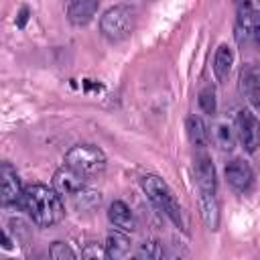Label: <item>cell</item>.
<instances>
[{
	"instance_id": "cell-1",
	"label": "cell",
	"mask_w": 260,
	"mask_h": 260,
	"mask_svg": "<svg viewBox=\"0 0 260 260\" xmlns=\"http://www.w3.org/2000/svg\"><path fill=\"white\" fill-rule=\"evenodd\" d=\"M63 195L55 187H47L41 183L24 187L22 195V209L28 213V217L41 225V228H51L59 223L65 215V205H63Z\"/></svg>"
},
{
	"instance_id": "cell-2",
	"label": "cell",
	"mask_w": 260,
	"mask_h": 260,
	"mask_svg": "<svg viewBox=\"0 0 260 260\" xmlns=\"http://www.w3.org/2000/svg\"><path fill=\"white\" fill-rule=\"evenodd\" d=\"M136 28V10L130 4H116L100 18V30L110 43L126 41Z\"/></svg>"
},
{
	"instance_id": "cell-3",
	"label": "cell",
	"mask_w": 260,
	"mask_h": 260,
	"mask_svg": "<svg viewBox=\"0 0 260 260\" xmlns=\"http://www.w3.org/2000/svg\"><path fill=\"white\" fill-rule=\"evenodd\" d=\"M142 191L146 193V197L179 228H183V213H181V205L175 199V193L171 191V187L158 177V175H144L140 179Z\"/></svg>"
},
{
	"instance_id": "cell-4",
	"label": "cell",
	"mask_w": 260,
	"mask_h": 260,
	"mask_svg": "<svg viewBox=\"0 0 260 260\" xmlns=\"http://www.w3.org/2000/svg\"><path fill=\"white\" fill-rule=\"evenodd\" d=\"M65 165L85 177H95L106 169V154L93 144H75L67 150Z\"/></svg>"
},
{
	"instance_id": "cell-5",
	"label": "cell",
	"mask_w": 260,
	"mask_h": 260,
	"mask_svg": "<svg viewBox=\"0 0 260 260\" xmlns=\"http://www.w3.org/2000/svg\"><path fill=\"white\" fill-rule=\"evenodd\" d=\"M53 187L69 199H81L83 195H87V177L77 173L71 167H61L55 175H53Z\"/></svg>"
},
{
	"instance_id": "cell-6",
	"label": "cell",
	"mask_w": 260,
	"mask_h": 260,
	"mask_svg": "<svg viewBox=\"0 0 260 260\" xmlns=\"http://www.w3.org/2000/svg\"><path fill=\"white\" fill-rule=\"evenodd\" d=\"M236 136L246 152H256L260 148V120L252 110H240L236 116Z\"/></svg>"
},
{
	"instance_id": "cell-7",
	"label": "cell",
	"mask_w": 260,
	"mask_h": 260,
	"mask_svg": "<svg viewBox=\"0 0 260 260\" xmlns=\"http://www.w3.org/2000/svg\"><path fill=\"white\" fill-rule=\"evenodd\" d=\"M260 32V10L256 8H238L234 22V37L240 45L256 41Z\"/></svg>"
},
{
	"instance_id": "cell-8",
	"label": "cell",
	"mask_w": 260,
	"mask_h": 260,
	"mask_svg": "<svg viewBox=\"0 0 260 260\" xmlns=\"http://www.w3.org/2000/svg\"><path fill=\"white\" fill-rule=\"evenodd\" d=\"M223 175H225L230 187H232L234 191H238V193H248V191L252 189V185H254V171H252V167H250L246 160H242V158H232V160L225 165Z\"/></svg>"
},
{
	"instance_id": "cell-9",
	"label": "cell",
	"mask_w": 260,
	"mask_h": 260,
	"mask_svg": "<svg viewBox=\"0 0 260 260\" xmlns=\"http://www.w3.org/2000/svg\"><path fill=\"white\" fill-rule=\"evenodd\" d=\"M0 179H2V205H22L24 187L20 183V177L16 169H12L8 162H2L0 167Z\"/></svg>"
},
{
	"instance_id": "cell-10",
	"label": "cell",
	"mask_w": 260,
	"mask_h": 260,
	"mask_svg": "<svg viewBox=\"0 0 260 260\" xmlns=\"http://www.w3.org/2000/svg\"><path fill=\"white\" fill-rule=\"evenodd\" d=\"M240 91L246 102L254 108H260V67L248 63L240 71Z\"/></svg>"
},
{
	"instance_id": "cell-11",
	"label": "cell",
	"mask_w": 260,
	"mask_h": 260,
	"mask_svg": "<svg viewBox=\"0 0 260 260\" xmlns=\"http://www.w3.org/2000/svg\"><path fill=\"white\" fill-rule=\"evenodd\" d=\"M193 171H195V181H197L199 191L215 193V189H217V173H215L213 160L205 152H201V154L195 156Z\"/></svg>"
},
{
	"instance_id": "cell-12",
	"label": "cell",
	"mask_w": 260,
	"mask_h": 260,
	"mask_svg": "<svg viewBox=\"0 0 260 260\" xmlns=\"http://www.w3.org/2000/svg\"><path fill=\"white\" fill-rule=\"evenodd\" d=\"M100 8V0H69L67 4V18L75 26H85L93 20Z\"/></svg>"
},
{
	"instance_id": "cell-13",
	"label": "cell",
	"mask_w": 260,
	"mask_h": 260,
	"mask_svg": "<svg viewBox=\"0 0 260 260\" xmlns=\"http://www.w3.org/2000/svg\"><path fill=\"white\" fill-rule=\"evenodd\" d=\"M108 219L118 230H124L128 234L136 230V217H134L132 209L124 201H112L110 203V207H108Z\"/></svg>"
},
{
	"instance_id": "cell-14",
	"label": "cell",
	"mask_w": 260,
	"mask_h": 260,
	"mask_svg": "<svg viewBox=\"0 0 260 260\" xmlns=\"http://www.w3.org/2000/svg\"><path fill=\"white\" fill-rule=\"evenodd\" d=\"M199 213H201L203 223L209 230H217L219 228V205H217L215 193L199 191Z\"/></svg>"
},
{
	"instance_id": "cell-15",
	"label": "cell",
	"mask_w": 260,
	"mask_h": 260,
	"mask_svg": "<svg viewBox=\"0 0 260 260\" xmlns=\"http://www.w3.org/2000/svg\"><path fill=\"white\" fill-rule=\"evenodd\" d=\"M128 232L124 230H114L106 236V252H108V258H126L130 254V238L126 236Z\"/></svg>"
},
{
	"instance_id": "cell-16",
	"label": "cell",
	"mask_w": 260,
	"mask_h": 260,
	"mask_svg": "<svg viewBox=\"0 0 260 260\" xmlns=\"http://www.w3.org/2000/svg\"><path fill=\"white\" fill-rule=\"evenodd\" d=\"M232 65H234V51L230 45H219L217 51H215V57H213V73H215V79L217 81H223L230 71H232Z\"/></svg>"
},
{
	"instance_id": "cell-17",
	"label": "cell",
	"mask_w": 260,
	"mask_h": 260,
	"mask_svg": "<svg viewBox=\"0 0 260 260\" xmlns=\"http://www.w3.org/2000/svg\"><path fill=\"white\" fill-rule=\"evenodd\" d=\"M185 128H187V136H189L193 146L203 148L209 142V130H207L205 122L199 116H189L187 122H185Z\"/></svg>"
},
{
	"instance_id": "cell-18",
	"label": "cell",
	"mask_w": 260,
	"mask_h": 260,
	"mask_svg": "<svg viewBox=\"0 0 260 260\" xmlns=\"http://www.w3.org/2000/svg\"><path fill=\"white\" fill-rule=\"evenodd\" d=\"M211 138H213V142H215L221 150H232L238 136H236V130H234L230 124L217 122V124L211 128Z\"/></svg>"
},
{
	"instance_id": "cell-19",
	"label": "cell",
	"mask_w": 260,
	"mask_h": 260,
	"mask_svg": "<svg viewBox=\"0 0 260 260\" xmlns=\"http://www.w3.org/2000/svg\"><path fill=\"white\" fill-rule=\"evenodd\" d=\"M199 108H201L205 114H209V116L215 114L217 100H215V89H213L211 85H207V87H203V89L199 91Z\"/></svg>"
},
{
	"instance_id": "cell-20",
	"label": "cell",
	"mask_w": 260,
	"mask_h": 260,
	"mask_svg": "<svg viewBox=\"0 0 260 260\" xmlns=\"http://www.w3.org/2000/svg\"><path fill=\"white\" fill-rule=\"evenodd\" d=\"M136 258H148V260H154V258H160L162 256V246L154 240H148L144 244L138 246V250L134 252Z\"/></svg>"
},
{
	"instance_id": "cell-21",
	"label": "cell",
	"mask_w": 260,
	"mask_h": 260,
	"mask_svg": "<svg viewBox=\"0 0 260 260\" xmlns=\"http://www.w3.org/2000/svg\"><path fill=\"white\" fill-rule=\"evenodd\" d=\"M49 256L51 258H55V260H73L75 258V252L67 246V244H63V242H55L51 248H49Z\"/></svg>"
},
{
	"instance_id": "cell-22",
	"label": "cell",
	"mask_w": 260,
	"mask_h": 260,
	"mask_svg": "<svg viewBox=\"0 0 260 260\" xmlns=\"http://www.w3.org/2000/svg\"><path fill=\"white\" fill-rule=\"evenodd\" d=\"M81 256L83 258H108V252H106V246H98V244H87L83 250H81Z\"/></svg>"
},
{
	"instance_id": "cell-23",
	"label": "cell",
	"mask_w": 260,
	"mask_h": 260,
	"mask_svg": "<svg viewBox=\"0 0 260 260\" xmlns=\"http://www.w3.org/2000/svg\"><path fill=\"white\" fill-rule=\"evenodd\" d=\"M238 8H256L260 10V0H234Z\"/></svg>"
},
{
	"instance_id": "cell-24",
	"label": "cell",
	"mask_w": 260,
	"mask_h": 260,
	"mask_svg": "<svg viewBox=\"0 0 260 260\" xmlns=\"http://www.w3.org/2000/svg\"><path fill=\"white\" fill-rule=\"evenodd\" d=\"M256 43H258V47H260V32H258V37H256Z\"/></svg>"
}]
</instances>
